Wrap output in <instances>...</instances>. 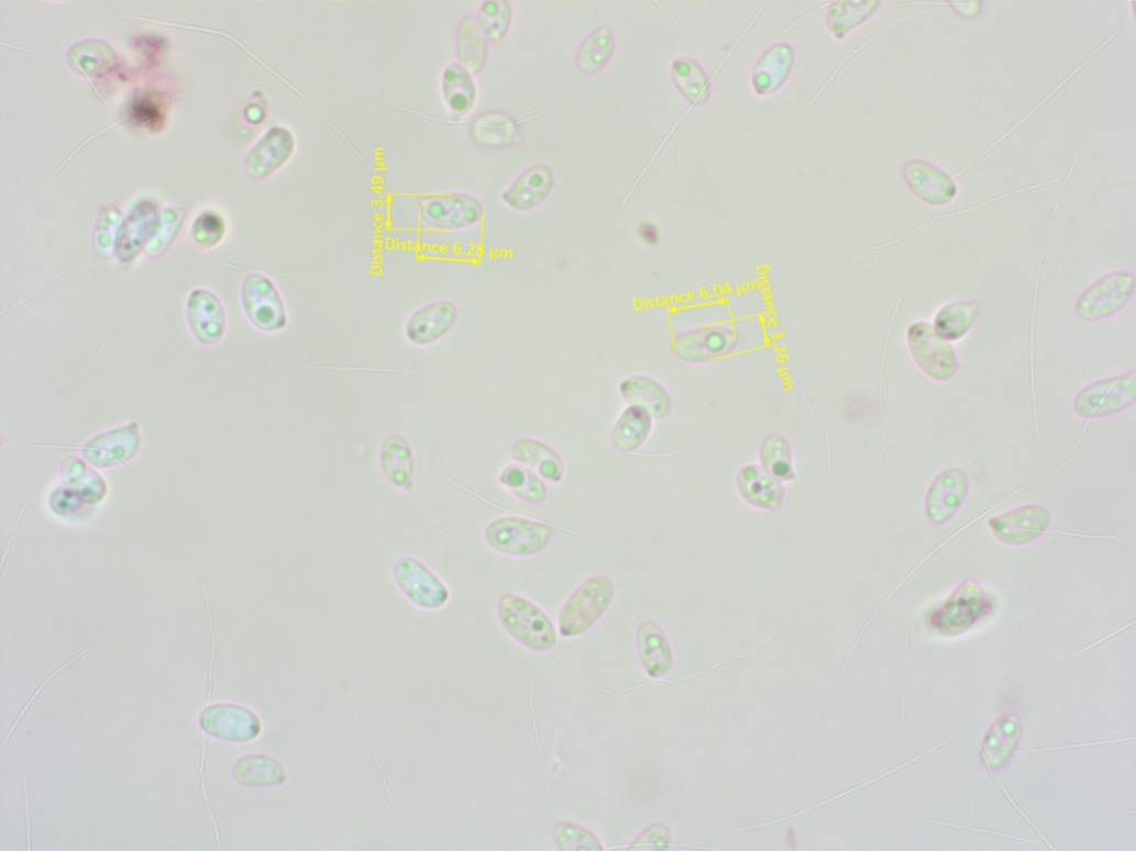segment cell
Returning a JSON list of instances; mask_svg holds the SVG:
<instances>
[{
    "instance_id": "1",
    "label": "cell",
    "mask_w": 1136,
    "mask_h": 851,
    "mask_svg": "<svg viewBox=\"0 0 1136 851\" xmlns=\"http://www.w3.org/2000/svg\"><path fill=\"white\" fill-rule=\"evenodd\" d=\"M501 628L523 648L544 653L558 643V631L545 611L533 601L515 594L503 595L497 604Z\"/></svg>"
},
{
    "instance_id": "2",
    "label": "cell",
    "mask_w": 1136,
    "mask_h": 851,
    "mask_svg": "<svg viewBox=\"0 0 1136 851\" xmlns=\"http://www.w3.org/2000/svg\"><path fill=\"white\" fill-rule=\"evenodd\" d=\"M615 595V584L606 575H594L584 581L561 608V636L572 639L589 632L610 609Z\"/></svg>"
},
{
    "instance_id": "3",
    "label": "cell",
    "mask_w": 1136,
    "mask_h": 851,
    "mask_svg": "<svg viewBox=\"0 0 1136 851\" xmlns=\"http://www.w3.org/2000/svg\"><path fill=\"white\" fill-rule=\"evenodd\" d=\"M554 529L533 519L503 516L489 521L483 531L485 543L495 552L512 557H530L551 543Z\"/></svg>"
},
{
    "instance_id": "4",
    "label": "cell",
    "mask_w": 1136,
    "mask_h": 851,
    "mask_svg": "<svg viewBox=\"0 0 1136 851\" xmlns=\"http://www.w3.org/2000/svg\"><path fill=\"white\" fill-rule=\"evenodd\" d=\"M240 299L249 322L266 333L287 325V311L274 280L263 273H249L241 283Z\"/></svg>"
},
{
    "instance_id": "5",
    "label": "cell",
    "mask_w": 1136,
    "mask_h": 851,
    "mask_svg": "<svg viewBox=\"0 0 1136 851\" xmlns=\"http://www.w3.org/2000/svg\"><path fill=\"white\" fill-rule=\"evenodd\" d=\"M1135 399L1136 378L1132 369L1084 387L1076 395L1072 407L1082 418L1099 419L1126 410Z\"/></svg>"
},
{
    "instance_id": "6",
    "label": "cell",
    "mask_w": 1136,
    "mask_h": 851,
    "mask_svg": "<svg viewBox=\"0 0 1136 851\" xmlns=\"http://www.w3.org/2000/svg\"><path fill=\"white\" fill-rule=\"evenodd\" d=\"M1134 290L1135 278L1132 274H1106L1081 295L1076 305V313L1083 322L1107 320L1128 305Z\"/></svg>"
},
{
    "instance_id": "7",
    "label": "cell",
    "mask_w": 1136,
    "mask_h": 851,
    "mask_svg": "<svg viewBox=\"0 0 1136 851\" xmlns=\"http://www.w3.org/2000/svg\"><path fill=\"white\" fill-rule=\"evenodd\" d=\"M907 340L914 360L927 376L945 383L957 375V355L950 343L937 333L933 324L918 322L912 325Z\"/></svg>"
},
{
    "instance_id": "8",
    "label": "cell",
    "mask_w": 1136,
    "mask_h": 851,
    "mask_svg": "<svg viewBox=\"0 0 1136 851\" xmlns=\"http://www.w3.org/2000/svg\"><path fill=\"white\" fill-rule=\"evenodd\" d=\"M422 222L441 231L462 230L477 224L483 215L482 202L461 192L430 195L420 203Z\"/></svg>"
},
{
    "instance_id": "9",
    "label": "cell",
    "mask_w": 1136,
    "mask_h": 851,
    "mask_svg": "<svg viewBox=\"0 0 1136 851\" xmlns=\"http://www.w3.org/2000/svg\"><path fill=\"white\" fill-rule=\"evenodd\" d=\"M1050 523L1049 510L1041 505L1032 504L992 518L989 527L1000 543L1021 546L1040 539Z\"/></svg>"
},
{
    "instance_id": "10",
    "label": "cell",
    "mask_w": 1136,
    "mask_h": 851,
    "mask_svg": "<svg viewBox=\"0 0 1136 851\" xmlns=\"http://www.w3.org/2000/svg\"><path fill=\"white\" fill-rule=\"evenodd\" d=\"M203 729L216 739L247 743L260 738L263 725L251 709L233 704L212 706L202 715Z\"/></svg>"
},
{
    "instance_id": "11",
    "label": "cell",
    "mask_w": 1136,
    "mask_h": 851,
    "mask_svg": "<svg viewBox=\"0 0 1136 851\" xmlns=\"http://www.w3.org/2000/svg\"><path fill=\"white\" fill-rule=\"evenodd\" d=\"M186 319L195 340L205 346L218 344L227 330V314L219 297L207 289L194 290L186 303Z\"/></svg>"
},
{
    "instance_id": "12",
    "label": "cell",
    "mask_w": 1136,
    "mask_h": 851,
    "mask_svg": "<svg viewBox=\"0 0 1136 851\" xmlns=\"http://www.w3.org/2000/svg\"><path fill=\"white\" fill-rule=\"evenodd\" d=\"M295 148L296 140L289 129H271L246 156V176L252 180H264L273 176L289 162Z\"/></svg>"
},
{
    "instance_id": "13",
    "label": "cell",
    "mask_w": 1136,
    "mask_h": 851,
    "mask_svg": "<svg viewBox=\"0 0 1136 851\" xmlns=\"http://www.w3.org/2000/svg\"><path fill=\"white\" fill-rule=\"evenodd\" d=\"M969 477L960 468L946 469L931 484L926 513L935 524H945L961 509L969 494Z\"/></svg>"
},
{
    "instance_id": "14",
    "label": "cell",
    "mask_w": 1136,
    "mask_h": 851,
    "mask_svg": "<svg viewBox=\"0 0 1136 851\" xmlns=\"http://www.w3.org/2000/svg\"><path fill=\"white\" fill-rule=\"evenodd\" d=\"M457 320L459 309L453 302L435 301L420 308L409 318L406 335L412 344L428 346L449 334Z\"/></svg>"
},
{
    "instance_id": "15",
    "label": "cell",
    "mask_w": 1136,
    "mask_h": 851,
    "mask_svg": "<svg viewBox=\"0 0 1136 851\" xmlns=\"http://www.w3.org/2000/svg\"><path fill=\"white\" fill-rule=\"evenodd\" d=\"M555 176L548 165H534L525 170L505 191L501 199L516 211L528 212L541 207L552 195Z\"/></svg>"
},
{
    "instance_id": "16",
    "label": "cell",
    "mask_w": 1136,
    "mask_h": 851,
    "mask_svg": "<svg viewBox=\"0 0 1136 851\" xmlns=\"http://www.w3.org/2000/svg\"><path fill=\"white\" fill-rule=\"evenodd\" d=\"M992 604L983 589L974 582H966L952 594L946 605L937 611L933 618L939 626L951 618V623L944 631H956L957 622L959 631L969 628L984 614L990 611Z\"/></svg>"
},
{
    "instance_id": "17",
    "label": "cell",
    "mask_w": 1136,
    "mask_h": 851,
    "mask_svg": "<svg viewBox=\"0 0 1136 851\" xmlns=\"http://www.w3.org/2000/svg\"><path fill=\"white\" fill-rule=\"evenodd\" d=\"M904 177L913 194L929 206H947L957 195L955 181L941 169L926 162L908 163L904 169Z\"/></svg>"
},
{
    "instance_id": "18",
    "label": "cell",
    "mask_w": 1136,
    "mask_h": 851,
    "mask_svg": "<svg viewBox=\"0 0 1136 851\" xmlns=\"http://www.w3.org/2000/svg\"><path fill=\"white\" fill-rule=\"evenodd\" d=\"M618 390L628 405L644 408L654 419L664 420L673 411V400L669 390L651 376H627L620 382Z\"/></svg>"
},
{
    "instance_id": "19",
    "label": "cell",
    "mask_w": 1136,
    "mask_h": 851,
    "mask_svg": "<svg viewBox=\"0 0 1136 851\" xmlns=\"http://www.w3.org/2000/svg\"><path fill=\"white\" fill-rule=\"evenodd\" d=\"M637 651L646 673L660 678L665 676L673 665V652L669 639L654 620H646L637 629Z\"/></svg>"
},
{
    "instance_id": "20",
    "label": "cell",
    "mask_w": 1136,
    "mask_h": 851,
    "mask_svg": "<svg viewBox=\"0 0 1136 851\" xmlns=\"http://www.w3.org/2000/svg\"><path fill=\"white\" fill-rule=\"evenodd\" d=\"M737 487L740 496L754 508L774 510L780 508L785 499L782 482L763 466L743 467L737 476Z\"/></svg>"
},
{
    "instance_id": "21",
    "label": "cell",
    "mask_w": 1136,
    "mask_h": 851,
    "mask_svg": "<svg viewBox=\"0 0 1136 851\" xmlns=\"http://www.w3.org/2000/svg\"><path fill=\"white\" fill-rule=\"evenodd\" d=\"M514 460L537 473L544 482L560 484L565 477V464L562 456L549 444L522 438L512 444Z\"/></svg>"
},
{
    "instance_id": "22",
    "label": "cell",
    "mask_w": 1136,
    "mask_h": 851,
    "mask_svg": "<svg viewBox=\"0 0 1136 851\" xmlns=\"http://www.w3.org/2000/svg\"><path fill=\"white\" fill-rule=\"evenodd\" d=\"M652 415L642 407L628 405L618 416L610 434L611 446L619 453L640 451L653 431Z\"/></svg>"
},
{
    "instance_id": "23",
    "label": "cell",
    "mask_w": 1136,
    "mask_h": 851,
    "mask_svg": "<svg viewBox=\"0 0 1136 851\" xmlns=\"http://www.w3.org/2000/svg\"><path fill=\"white\" fill-rule=\"evenodd\" d=\"M471 134L475 144L483 148L503 150L517 144L520 126L507 112L488 111L478 114L472 121Z\"/></svg>"
},
{
    "instance_id": "24",
    "label": "cell",
    "mask_w": 1136,
    "mask_h": 851,
    "mask_svg": "<svg viewBox=\"0 0 1136 851\" xmlns=\"http://www.w3.org/2000/svg\"><path fill=\"white\" fill-rule=\"evenodd\" d=\"M234 781L249 788H272L287 781L285 766L275 758L264 754L247 755L233 766Z\"/></svg>"
},
{
    "instance_id": "25",
    "label": "cell",
    "mask_w": 1136,
    "mask_h": 851,
    "mask_svg": "<svg viewBox=\"0 0 1136 851\" xmlns=\"http://www.w3.org/2000/svg\"><path fill=\"white\" fill-rule=\"evenodd\" d=\"M158 214L151 205L140 206L125 222L118 239V256L122 262L134 259L156 232Z\"/></svg>"
},
{
    "instance_id": "26",
    "label": "cell",
    "mask_w": 1136,
    "mask_h": 851,
    "mask_svg": "<svg viewBox=\"0 0 1136 851\" xmlns=\"http://www.w3.org/2000/svg\"><path fill=\"white\" fill-rule=\"evenodd\" d=\"M793 62L794 54L787 44L771 47L753 70L752 81L756 91L762 95L776 91L787 79Z\"/></svg>"
},
{
    "instance_id": "27",
    "label": "cell",
    "mask_w": 1136,
    "mask_h": 851,
    "mask_svg": "<svg viewBox=\"0 0 1136 851\" xmlns=\"http://www.w3.org/2000/svg\"><path fill=\"white\" fill-rule=\"evenodd\" d=\"M445 104L453 117H464L476 101V86L473 75L460 64L449 65L441 81Z\"/></svg>"
},
{
    "instance_id": "28",
    "label": "cell",
    "mask_w": 1136,
    "mask_h": 851,
    "mask_svg": "<svg viewBox=\"0 0 1136 851\" xmlns=\"http://www.w3.org/2000/svg\"><path fill=\"white\" fill-rule=\"evenodd\" d=\"M455 48L459 64L472 75L484 69L488 59V42L481 33L476 20L465 18L460 22Z\"/></svg>"
},
{
    "instance_id": "29",
    "label": "cell",
    "mask_w": 1136,
    "mask_h": 851,
    "mask_svg": "<svg viewBox=\"0 0 1136 851\" xmlns=\"http://www.w3.org/2000/svg\"><path fill=\"white\" fill-rule=\"evenodd\" d=\"M498 482L516 498L531 506L543 504L549 495L545 482L537 473L520 464L504 467L498 476Z\"/></svg>"
},
{
    "instance_id": "30",
    "label": "cell",
    "mask_w": 1136,
    "mask_h": 851,
    "mask_svg": "<svg viewBox=\"0 0 1136 851\" xmlns=\"http://www.w3.org/2000/svg\"><path fill=\"white\" fill-rule=\"evenodd\" d=\"M615 47L613 33L606 27L597 29L586 36L577 48L575 56L577 69L584 75L598 74L613 58Z\"/></svg>"
},
{
    "instance_id": "31",
    "label": "cell",
    "mask_w": 1136,
    "mask_h": 851,
    "mask_svg": "<svg viewBox=\"0 0 1136 851\" xmlns=\"http://www.w3.org/2000/svg\"><path fill=\"white\" fill-rule=\"evenodd\" d=\"M673 82L682 96L693 104H703L709 98L710 87L701 65L688 57L676 59L671 68Z\"/></svg>"
},
{
    "instance_id": "32",
    "label": "cell",
    "mask_w": 1136,
    "mask_h": 851,
    "mask_svg": "<svg viewBox=\"0 0 1136 851\" xmlns=\"http://www.w3.org/2000/svg\"><path fill=\"white\" fill-rule=\"evenodd\" d=\"M397 582L406 596L417 606L437 610L444 607L449 600V592L445 586L428 570H423L422 577H402L398 575Z\"/></svg>"
},
{
    "instance_id": "33",
    "label": "cell",
    "mask_w": 1136,
    "mask_h": 851,
    "mask_svg": "<svg viewBox=\"0 0 1136 851\" xmlns=\"http://www.w3.org/2000/svg\"><path fill=\"white\" fill-rule=\"evenodd\" d=\"M727 338L710 330L691 331L679 335L674 342L676 356L685 362H703L724 352Z\"/></svg>"
},
{
    "instance_id": "34",
    "label": "cell",
    "mask_w": 1136,
    "mask_h": 851,
    "mask_svg": "<svg viewBox=\"0 0 1136 851\" xmlns=\"http://www.w3.org/2000/svg\"><path fill=\"white\" fill-rule=\"evenodd\" d=\"M979 307L974 302H953L944 307L935 319V330L946 341H958L972 329Z\"/></svg>"
},
{
    "instance_id": "35",
    "label": "cell",
    "mask_w": 1136,
    "mask_h": 851,
    "mask_svg": "<svg viewBox=\"0 0 1136 851\" xmlns=\"http://www.w3.org/2000/svg\"><path fill=\"white\" fill-rule=\"evenodd\" d=\"M476 23L485 40L493 44L500 43L512 25L514 10L509 2L497 0V2H484L481 4Z\"/></svg>"
},
{
    "instance_id": "36",
    "label": "cell",
    "mask_w": 1136,
    "mask_h": 851,
    "mask_svg": "<svg viewBox=\"0 0 1136 851\" xmlns=\"http://www.w3.org/2000/svg\"><path fill=\"white\" fill-rule=\"evenodd\" d=\"M555 846L565 851L604 850L600 838L592 829L573 821H560L552 829Z\"/></svg>"
},
{
    "instance_id": "37",
    "label": "cell",
    "mask_w": 1136,
    "mask_h": 851,
    "mask_svg": "<svg viewBox=\"0 0 1136 851\" xmlns=\"http://www.w3.org/2000/svg\"><path fill=\"white\" fill-rule=\"evenodd\" d=\"M873 2L835 3L828 11L827 23L836 37H843L850 30L864 22L876 9Z\"/></svg>"
},
{
    "instance_id": "38",
    "label": "cell",
    "mask_w": 1136,
    "mask_h": 851,
    "mask_svg": "<svg viewBox=\"0 0 1136 851\" xmlns=\"http://www.w3.org/2000/svg\"><path fill=\"white\" fill-rule=\"evenodd\" d=\"M761 460L763 467L780 482L794 479L792 451L783 438H768L761 450Z\"/></svg>"
},
{
    "instance_id": "39",
    "label": "cell",
    "mask_w": 1136,
    "mask_h": 851,
    "mask_svg": "<svg viewBox=\"0 0 1136 851\" xmlns=\"http://www.w3.org/2000/svg\"><path fill=\"white\" fill-rule=\"evenodd\" d=\"M671 840V830L664 824H653L643 829L627 849L632 850H659L665 849Z\"/></svg>"
},
{
    "instance_id": "40",
    "label": "cell",
    "mask_w": 1136,
    "mask_h": 851,
    "mask_svg": "<svg viewBox=\"0 0 1136 851\" xmlns=\"http://www.w3.org/2000/svg\"><path fill=\"white\" fill-rule=\"evenodd\" d=\"M195 228L202 230L206 229V232L196 236L195 240L205 244L209 243V245H213L219 242L224 231L223 221L216 214L200 217L195 224Z\"/></svg>"
},
{
    "instance_id": "41",
    "label": "cell",
    "mask_w": 1136,
    "mask_h": 851,
    "mask_svg": "<svg viewBox=\"0 0 1136 851\" xmlns=\"http://www.w3.org/2000/svg\"><path fill=\"white\" fill-rule=\"evenodd\" d=\"M132 115L142 124L154 126L161 122L159 107L146 98L137 100L132 108Z\"/></svg>"
},
{
    "instance_id": "42",
    "label": "cell",
    "mask_w": 1136,
    "mask_h": 851,
    "mask_svg": "<svg viewBox=\"0 0 1136 851\" xmlns=\"http://www.w3.org/2000/svg\"><path fill=\"white\" fill-rule=\"evenodd\" d=\"M639 236L648 245H657L661 240L660 230L652 222H643L640 224Z\"/></svg>"
},
{
    "instance_id": "43",
    "label": "cell",
    "mask_w": 1136,
    "mask_h": 851,
    "mask_svg": "<svg viewBox=\"0 0 1136 851\" xmlns=\"http://www.w3.org/2000/svg\"><path fill=\"white\" fill-rule=\"evenodd\" d=\"M956 11L964 18H972L980 11L981 3H952Z\"/></svg>"
}]
</instances>
